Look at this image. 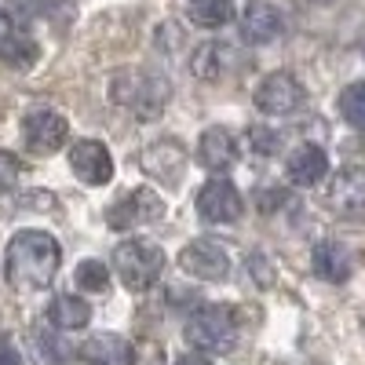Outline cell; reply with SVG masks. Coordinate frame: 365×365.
<instances>
[{
    "label": "cell",
    "mask_w": 365,
    "mask_h": 365,
    "mask_svg": "<svg viewBox=\"0 0 365 365\" xmlns=\"http://www.w3.org/2000/svg\"><path fill=\"white\" fill-rule=\"evenodd\" d=\"M58 241L44 230H19L8 245V278L22 292L44 289L58 270Z\"/></svg>",
    "instance_id": "6da1fadb"
},
{
    "label": "cell",
    "mask_w": 365,
    "mask_h": 365,
    "mask_svg": "<svg viewBox=\"0 0 365 365\" xmlns=\"http://www.w3.org/2000/svg\"><path fill=\"white\" fill-rule=\"evenodd\" d=\"M113 270L120 274L128 292H146L161 282V270H165V252L146 237H132V241H120L113 249Z\"/></svg>",
    "instance_id": "7a4b0ae2"
},
{
    "label": "cell",
    "mask_w": 365,
    "mask_h": 365,
    "mask_svg": "<svg viewBox=\"0 0 365 365\" xmlns=\"http://www.w3.org/2000/svg\"><path fill=\"white\" fill-rule=\"evenodd\" d=\"M113 103L128 106L139 120H154L161 117L165 103H168V81L154 77V73H143V70H128L113 77Z\"/></svg>",
    "instance_id": "3957f363"
},
{
    "label": "cell",
    "mask_w": 365,
    "mask_h": 365,
    "mask_svg": "<svg viewBox=\"0 0 365 365\" xmlns=\"http://www.w3.org/2000/svg\"><path fill=\"white\" fill-rule=\"evenodd\" d=\"M187 340L197 347V351H208V354H227L234 344H237V322H234V311L230 307H201L187 318Z\"/></svg>",
    "instance_id": "277c9868"
},
{
    "label": "cell",
    "mask_w": 365,
    "mask_h": 365,
    "mask_svg": "<svg viewBox=\"0 0 365 365\" xmlns=\"http://www.w3.org/2000/svg\"><path fill=\"white\" fill-rule=\"evenodd\" d=\"M165 216V201L158 190L150 187H139L132 194H125L120 201H113L106 208V227L110 230H135V227H146V223H158Z\"/></svg>",
    "instance_id": "5b68a950"
},
{
    "label": "cell",
    "mask_w": 365,
    "mask_h": 365,
    "mask_svg": "<svg viewBox=\"0 0 365 365\" xmlns=\"http://www.w3.org/2000/svg\"><path fill=\"white\" fill-rule=\"evenodd\" d=\"M66 135H70V125L55 110H29L22 117V139L34 154H55L66 143Z\"/></svg>",
    "instance_id": "8992f818"
},
{
    "label": "cell",
    "mask_w": 365,
    "mask_h": 365,
    "mask_svg": "<svg viewBox=\"0 0 365 365\" xmlns=\"http://www.w3.org/2000/svg\"><path fill=\"white\" fill-rule=\"evenodd\" d=\"M70 168L88 187H103L113 179V158L99 139H77L70 146Z\"/></svg>",
    "instance_id": "52a82bcc"
},
{
    "label": "cell",
    "mask_w": 365,
    "mask_h": 365,
    "mask_svg": "<svg viewBox=\"0 0 365 365\" xmlns=\"http://www.w3.org/2000/svg\"><path fill=\"white\" fill-rule=\"evenodd\" d=\"M299 103H303V88H299V81H296L292 73H285V70L267 73V77L259 81V88H256V106H259L263 113H270V117H285V113H292Z\"/></svg>",
    "instance_id": "ba28073f"
},
{
    "label": "cell",
    "mask_w": 365,
    "mask_h": 365,
    "mask_svg": "<svg viewBox=\"0 0 365 365\" xmlns=\"http://www.w3.org/2000/svg\"><path fill=\"white\" fill-rule=\"evenodd\" d=\"M179 267L201 282H227L230 274V256L216 245V241H190L179 252Z\"/></svg>",
    "instance_id": "9c48e42d"
},
{
    "label": "cell",
    "mask_w": 365,
    "mask_h": 365,
    "mask_svg": "<svg viewBox=\"0 0 365 365\" xmlns=\"http://www.w3.org/2000/svg\"><path fill=\"white\" fill-rule=\"evenodd\" d=\"M197 212H201L205 223H234L241 212H245V201H241V194L234 190V182L212 179L197 194Z\"/></svg>",
    "instance_id": "30bf717a"
},
{
    "label": "cell",
    "mask_w": 365,
    "mask_h": 365,
    "mask_svg": "<svg viewBox=\"0 0 365 365\" xmlns=\"http://www.w3.org/2000/svg\"><path fill=\"white\" fill-rule=\"evenodd\" d=\"M143 172L150 179H161V182H179L182 168H187V146L179 139H158L143 146V158H139Z\"/></svg>",
    "instance_id": "8fae6325"
},
{
    "label": "cell",
    "mask_w": 365,
    "mask_h": 365,
    "mask_svg": "<svg viewBox=\"0 0 365 365\" xmlns=\"http://www.w3.org/2000/svg\"><path fill=\"white\" fill-rule=\"evenodd\" d=\"M329 205L347 220H361L365 216V168L336 172V179L329 187Z\"/></svg>",
    "instance_id": "7c38bea8"
},
{
    "label": "cell",
    "mask_w": 365,
    "mask_h": 365,
    "mask_svg": "<svg viewBox=\"0 0 365 365\" xmlns=\"http://www.w3.org/2000/svg\"><path fill=\"white\" fill-rule=\"evenodd\" d=\"M285 172H289V179L296 182V187H314V182H322L325 172H329V158H325L322 146L303 143V146H296L289 154Z\"/></svg>",
    "instance_id": "4fadbf2b"
},
{
    "label": "cell",
    "mask_w": 365,
    "mask_h": 365,
    "mask_svg": "<svg viewBox=\"0 0 365 365\" xmlns=\"http://www.w3.org/2000/svg\"><path fill=\"white\" fill-rule=\"evenodd\" d=\"M234 135L220 125H212L201 132V143H197V161L208 168V172H227L234 165Z\"/></svg>",
    "instance_id": "5bb4252c"
},
{
    "label": "cell",
    "mask_w": 365,
    "mask_h": 365,
    "mask_svg": "<svg viewBox=\"0 0 365 365\" xmlns=\"http://www.w3.org/2000/svg\"><path fill=\"white\" fill-rule=\"evenodd\" d=\"M81 358L91 361V365H132L135 351H132V344L125 336H117V332H103V336H91L81 347Z\"/></svg>",
    "instance_id": "9a60e30c"
},
{
    "label": "cell",
    "mask_w": 365,
    "mask_h": 365,
    "mask_svg": "<svg viewBox=\"0 0 365 365\" xmlns=\"http://www.w3.org/2000/svg\"><path fill=\"white\" fill-rule=\"evenodd\" d=\"M311 267L318 278L325 282H347L351 278V252L340 245V241H318L314 252H311Z\"/></svg>",
    "instance_id": "2e32d148"
},
{
    "label": "cell",
    "mask_w": 365,
    "mask_h": 365,
    "mask_svg": "<svg viewBox=\"0 0 365 365\" xmlns=\"http://www.w3.org/2000/svg\"><path fill=\"white\" fill-rule=\"evenodd\" d=\"M278 34H282V15L274 11L270 4L256 0V4L245 8V19H241V37H245L249 44H267Z\"/></svg>",
    "instance_id": "e0dca14e"
},
{
    "label": "cell",
    "mask_w": 365,
    "mask_h": 365,
    "mask_svg": "<svg viewBox=\"0 0 365 365\" xmlns=\"http://www.w3.org/2000/svg\"><path fill=\"white\" fill-rule=\"evenodd\" d=\"M230 66V48L227 44H216V41H208L201 44L194 55H190V73L197 81H220Z\"/></svg>",
    "instance_id": "ac0fdd59"
},
{
    "label": "cell",
    "mask_w": 365,
    "mask_h": 365,
    "mask_svg": "<svg viewBox=\"0 0 365 365\" xmlns=\"http://www.w3.org/2000/svg\"><path fill=\"white\" fill-rule=\"evenodd\" d=\"M48 318L55 329H84L88 318H91V307L77 296H55L51 307H48Z\"/></svg>",
    "instance_id": "d6986e66"
},
{
    "label": "cell",
    "mask_w": 365,
    "mask_h": 365,
    "mask_svg": "<svg viewBox=\"0 0 365 365\" xmlns=\"http://www.w3.org/2000/svg\"><path fill=\"white\" fill-rule=\"evenodd\" d=\"M187 15H190V22H197L205 29H220L234 19V0H190Z\"/></svg>",
    "instance_id": "ffe728a7"
},
{
    "label": "cell",
    "mask_w": 365,
    "mask_h": 365,
    "mask_svg": "<svg viewBox=\"0 0 365 365\" xmlns=\"http://www.w3.org/2000/svg\"><path fill=\"white\" fill-rule=\"evenodd\" d=\"M0 58H4L11 70H29L41 58V48H37V41H29L22 29H15V34L0 44Z\"/></svg>",
    "instance_id": "44dd1931"
},
{
    "label": "cell",
    "mask_w": 365,
    "mask_h": 365,
    "mask_svg": "<svg viewBox=\"0 0 365 365\" xmlns=\"http://www.w3.org/2000/svg\"><path fill=\"white\" fill-rule=\"evenodd\" d=\"M340 113L351 128L365 132V81H354L344 88V96H340Z\"/></svg>",
    "instance_id": "7402d4cb"
},
{
    "label": "cell",
    "mask_w": 365,
    "mask_h": 365,
    "mask_svg": "<svg viewBox=\"0 0 365 365\" xmlns=\"http://www.w3.org/2000/svg\"><path fill=\"white\" fill-rule=\"evenodd\" d=\"M73 278H77V285L88 289V292H106V285H110V274H106V267H103L99 259H81Z\"/></svg>",
    "instance_id": "603a6c76"
},
{
    "label": "cell",
    "mask_w": 365,
    "mask_h": 365,
    "mask_svg": "<svg viewBox=\"0 0 365 365\" xmlns=\"http://www.w3.org/2000/svg\"><path fill=\"white\" fill-rule=\"evenodd\" d=\"M249 146H252V154H259V158H270V154H278V146H282V135L274 132V128L252 125V128H249Z\"/></svg>",
    "instance_id": "cb8c5ba5"
},
{
    "label": "cell",
    "mask_w": 365,
    "mask_h": 365,
    "mask_svg": "<svg viewBox=\"0 0 365 365\" xmlns=\"http://www.w3.org/2000/svg\"><path fill=\"white\" fill-rule=\"evenodd\" d=\"M19 161H15V154H8V150H0V194H8V190H15V182H19Z\"/></svg>",
    "instance_id": "d4e9b609"
},
{
    "label": "cell",
    "mask_w": 365,
    "mask_h": 365,
    "mask_svg": "<svg viewBox=\"0 0 365 365\" xmlns=\"http://www.w3.org/2000/svg\"><path fill=\"white\" fill-rule=\"evenodd\" d=\"M249 267H252V278L259 285H274V274H270V263L263 256H249Z\"/></svg>",
    "instance_id": "484cf974"
},
{
    "label": "cell",
    "mask_w": 365,
    "mask_h": 365,
    "mask_svg": "<svg viewBox=\"0 0 365 365\" xmlns=\"http://www.w3.org/2000/svg\"><path fill=\"white\" fill-rule=\"evenodd\" d=\"M34 0H8V19H19V22H26V19H34Z\"/></svg>",
    "instance_id": "4316f807"
},
{
    "label": "cell",
    "mask_w": 365,
    "mask_h": 365,
    "mask_svg": "<svg viewBox=\"0 0 365 365\" xmlns=\"http://www.w3.org/2000/svg\"><path fill=\"white\" fill-rule=\"evenodd\" d=\"M0 365H22V354L15 347H0Z\"/></svg>",
    "instance_id": "83f0119b"
},
{
    "label": "cell",
    "mask_w": 365,
    "mask_h": 365,
    "mask_svg": "<svg viewBox=\"0 0 365 365\" xmlns=\"http://www.w3.org/2000/svg\"><path fill=\"white\" fill-rule=\"evenodd\" d=\"M15 34V26H11V19H8V11H0V44H4L8 37Z\"/></svg>",
    "instance_id": "f1b7e54d"
},
{
    "label": "cell",
    "mask_w": 365,
    "mask_h": 365,
    "mask_svg": "<svg viewBox=\"0 0 365 365\" xmlns=\"http://www.w3.org/2000/svg\"><path fill=\"white\" fill-rule=\"evenodd\" d=\"M175 365H212L208 358H197V354H187V358H179Z\"/></svg>",
    "instance_id": "f546056e"
}]
</instances>
